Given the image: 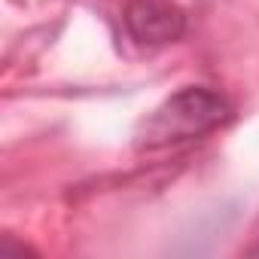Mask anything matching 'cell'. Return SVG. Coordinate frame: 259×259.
I'll return each mask as SVG.
<instances>
[{"instance_id":"6da1fadb","label":"cell","mask_w":259,"mask_h":259,"mask_svg":"<svg viewBox=\"0 0 259 259\" xmlns=\"http://www.w3.org/2000/svg\"><path fill=\"white\" fill-rule=\"evenodd\" d=\"M232 116L229 104L204 89V85H186L177 95H171L165 104H159L138 128L135 147L138 150H162L174 144L195 141L213 128H220Z\"/></svg>"},{"instance_id":"7a4b0ae2","label":"cell","mask_w":259,"mask_h":259,"mask_svg":"<svg viewBox=\"0 0 259 259\" xmlns=\"http://www.w3.org/2000/svg\"><path fill=\"white\" fill-rule=\"evenodd\" d=\"M125 25L132 31V37L144 46H165L174 43L183 28L186 19L183 13L168 4V0H132L125 10Z\"/></svg>"}]
</instances>
